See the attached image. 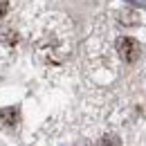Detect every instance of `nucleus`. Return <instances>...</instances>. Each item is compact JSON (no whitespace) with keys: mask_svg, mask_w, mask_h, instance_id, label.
<instances>
[{"mask_svg":"<svg viewBox=\"0 0 146 146\" xmlns=\"http://www.w3.org/2000/svg\"><path fill=\"white\" fill-rule=\"evenodd\" d=\"M117 52H119V56H121L126 63H133V61H137V56H139V45H137V40H133V38H119V40H117Z\"/></svg>","mask_w":146,"mask_h":146,"instance_id":"f257e3e1","label":"nucleus"},{"mask_svg":"<svg viewBox=\"0 0 146 146\" xmlns=\"http://www.w3.org/2000/svg\"><path fill=\"white\" fill-rule=\"evenodd\" d=\"M7 11H9V2L7 0H0V20L7 16Z\"/></svg>","mask_w":146,"mask_h":146,"instance_id":"20e7f679","label":"nucleus"},{"mask_svg":"<svg viewBox=\"0 0 146 146\" xmlns=\"http://www.w3.org/2000/svg\"><path fill=\"white\" fill-rule=\"evenodd\" d=\"M97 146H121V142H119L115 135H106V137H101V142Z\"/></svg>","mask_w":146,"mask_h":146,"instance_id":"7ed1b4c3","label":"nucleus"},{"mask_svg":"<svg viewBox=\"0 0 146 146\" xmlns=\"http://www.w3.org/2000/svg\"><path fill=\"white\" fill-rule=\"evenodd\" d=\"M0 121L7 124V126H14L18 121V108H5L0 112Z\"/></svg>","mask_w":146,"mask_h":146,"instance_id":"f03ea898","label":"nucleus"}]
</instances>
